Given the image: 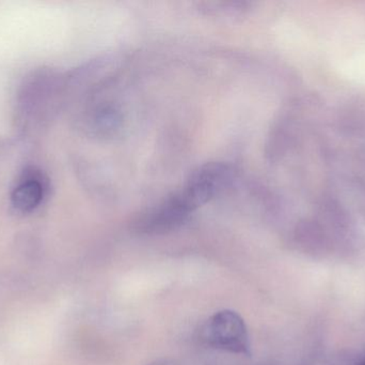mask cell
Returning <instances> with one entry per match:
<instances>
[{
	"mask_svg": "<svg viewBox=\"0 0 365 365\" xmlns=\"http://www.w3.org/2000/svg\"><path fill=\"white\" fill-rule=\"evenodd\" d=\"M200 340L206 346L235 355L250 356L248 329L238 313L223 310L215 313L200 329Z\"/></svg>",
	"mask_w": 365,
	"mask_h": 365,
	"instance_id": "6da1fadb",
	"label": "cell"
},
{
	"mask_svg": "<svg viewBox=\"0 0 365 365\" xmlns=\"http://www.w3.org/2000/svg\"><path fill=\"white\" fill-rule=\"evenodd\" d=\"M150 365H168V364H164V362H154V364H150Z\"/></svg>",
	"mask_w": 365,
	"mask_h": 365,
	"instance_id": "5b68a950",
	"label": "cell"
},
{
	"mask_svg": "<svg viewBox=\"0 0 365 365\" xmlns=\"http://www.w3.org/2000/svg\"><path fill=\"white\" fill-rule=\"evenodd\" d=\"M359 365H365V359L364 360V361L360 362Z\"/></svg>",
	"mask_w": 365,
	"mask_h": 365,
	"instance_id": "8992f818",
	"label": "cell"
},
{
	"mask_svg": "<svg viewBox=\"0 0 365 365\" xmlns=\"http://www.w3.org/2000/svg\"><path fill=\"white\" fill-rule=\"evenodd\" d=\"M195 209L197 208L181 191L145 214L140 221V229L145 233L153 234L173 231L184 224Z\"/></svg>",
	"mask_w": 365,
	"mask_h": 365,
	"instance_id": "3957f363",
	"label": "cell"
},
{
	"mask_svg": "<svg viewBox=\"0 0 365 365\" xmlns=\"http://www.w3.org/2000/svg\"><path fill=\"white\" fill-rule=\"evenodd\" d=\"M232 180L233 171L229 165L207 163L191 174L182 192L199 208L229 188Z\"/></svg>",
	"mask_w": 365,
	"mask_h": 365,
	"instance_id": "7a4b0ae2",
	"label": "cell"
},
{
	"mask_svg": "<svg viewBox=\"0 0 365 365\" xmlns=\"http://www.w3.org/2000/svg\"><path fill=\"white\" fill-rule=\"evenodd\" d=\"M42 184L36 180H28L19 184L12 194V204L15 209L21 212H29L36 209L42 201Z\"/></svg>",
	"mask_w": 365,
	"mask_h": 365,
	"instance_id": "277c9868",
	"label": "cell"
}]
</instances>
